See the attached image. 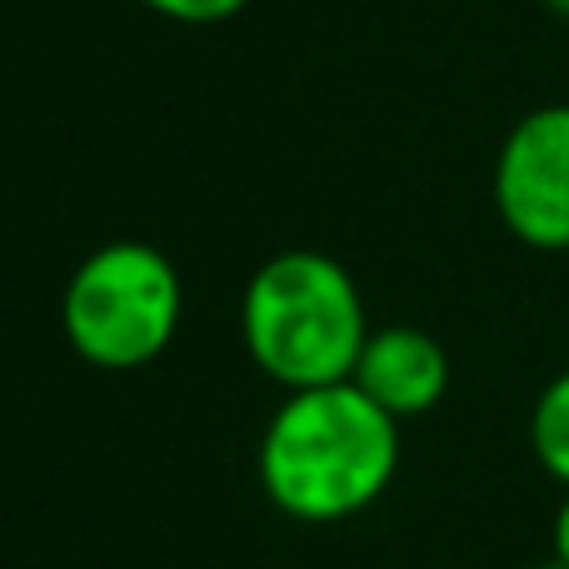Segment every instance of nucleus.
<instances>
[{"label":"nucleus","instance_id":"10","mask_svg":"<svg viewBox=\"0 0 569 569\" xmlns=\"http://www.w3.org/2000/svg\"><path fill=\"white\" fill-rule=\"evenodd\" d=\"M540 569H565V565H560V560H550V565H540Z\"/></svg>","mask_w":569,"mask_h":569},{"label":"nucleus","instance_id":"4","mask_svg":"<svg viewBox=\"0 0 569 569\" xmlns=\"http://www.w3.org/2000/svg\"><path fill=\"white\" fill-rule=\"evenodd\" d=\"M490 196L505 230L520 246L565 256L569 250V106L520 116L495 156Z\"/></svg>","mask_w":569,"mask_h":569},{"label":"nucleus","instance_id":"1","mask_svg":"<svg viewBox=\"0 0 569 569\" xmlns=\"http://www.w3.org/2000/svg\"><path fill=\"white\" fill-rule=\"evenodd\" d=\"M260 490L300 525L365 515L400 475V420L355 380L295 390L260 435Z\"/></svg>","mask_w":569,"mask_h":569},{"label":"nucleus","instance_id":"9","mask_svg":"<svg viewBox=\"0 0 569 569\" xmlns=\"http://www.w3.org/2000/svg\"><path fill=\"white\" fill-rule=\"evenodd\" d=\"M550 6V16H560V20H569V0H545Z\"/></svg>","mask_w":569,"mask_h":569},{"label":"nucleus","instance_id":"7","mask_svg":"<svg viewBox=\"0 0 569 569\" xmlns=\"http://www.w3.org/2000/svg\"><path fill=\"white\" fill-rule=\"evenodd\" d=\"M140 6L176 26H220V20H236L250 0H140Z\"/></svg>","mask_w":569,"mask_h":569},{"label":"nucleus","instance_id":"8","mask_svg":"<svg viewBox=\"0 0 569 569\" xmlns=\"http://www.w3.org/2000/svg\"><path fill=\"white\" fill-rule=\"evenodd\" d=\"M550 560H560L569 569V490H565L560 510H555V525H550Z\"/></svg>","mask_w":569,"mask_h":569},{"label":"nucleus","instance_id":"2","mask_svg":"<svg viewBox=\"0 0 569 569\" xmlns=\"http://www.w3.org/2000/svg\"><path fill=\"white\" fill-rule=\"evenodd\" d=\"M246 355L284 395L340 385L370 340L360 284L325 250H280L250 276L240 300Z\"/></svg>","mask_w":569,"mask_h":569},{"label":"nucleus","instance_id":"3","mask_svg":"<svg viewBox=\"0 0 569 569\" xmlns=\"http://www.w3.org/2000/svg\"><path fill=\"white\" fill-rule=\"evenodd\" d=\"M186 320L176 260L150 240L96 246L66 280L60 330L96 370H140L160 360Z\"/></svg>","mask_w":569,"mask_h":569},{"label":"nucleus","instance_id":"5","mask_svg":"<svg viewBox=\"0 0 569 569\" xmlns=\"http://www.w3.org/2000/svg\"><path fill=\"white\" fill-rule=\"evenodd\" d=\"M350 380L385 415H395L405 425L430 415L445 400V390H450V355L420 325H385V330H370Z\"/></svg>","mask_w":569,"mask_h":569},{"label":"nucleus","instance_id":"6","mask_svg":"<svg viewBox=\"0 0 569 569\" xmlns=\"http://www.w3.org/2000/svg\"><path fill=\"white\" fill-rule=\"evenodd\" d=\"M530 450L540 470L569 490V370H560L530 405Z\"/></svg>","mask_w":569,"mask_h":569}]
</instances>
